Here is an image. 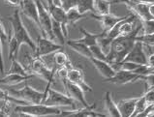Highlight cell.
I'll return each mask as SVG.
<instances>
[{
    "mask_svg": "<svg viewBox=\"0 0 154 117\" xmlns=\"http://www.w3.org/2000/svg\"><path fill=\"white\" fill-rule=\"evenodd\" d=\"M63 46L59 43H55L43 35H39L36 41V50L34 51V55L36 57H44L51 53H54L55 51L62 50Z\"/></svg>",
    "mask_w": 154,
    "mask_h": 117,
    "instance_id": "obj_7",
    "label": "cell"
},
{
    "mask_svg": "<svg viewBox=\"0 0 154 117\" xmlns=\"http://www.w3.org/2000/svg\"><path fill=\"white\" fill-rule=\"evenodd\" d=\"M54 65L58 68V67H67V68H71L73 67V65L69 59V56L67 53L64 52L62 50H57L54 54Z\"/></svg>",
    "mask_w": 154,
    "mask_h": 117,
    "instance_id": "obj_23",
    "label": "cell"
},
{
    "mask_svg": "<svg viewBox=\"0 0 154 117\" xmlns=\"http://www.w3.org/2000/svg\"><path fill=\"white\" fill-rule=\"evenodd\" d=\"M3 1H5V2H8V0H3Z\"/></svg>",
    "mask_w": 154,
    "mask_h": 117,
    "instance_id": "obj_44",
    "label": "cell"
},
{
    "mask_svg": "<svg viewBox=\"0 0 154 117\" xmlns=\"http://www.w3.org/2000/svg\"><path fill=\"white\" fill-rule=\"evenodd\" d=\"M146 65L152 70L154 68V52H151L146 58Z\"/></svg>",
    "mask_w": 154,
    "mask_h": 117,
    "instance_id": "obj_38",
    "label": "cell"
},
{
    "mask_svg": "<svg viewBox=\"0 0 154 117\" xmlns=\"http://www.w3.org/2000/svg\"><path fill=\"white\" fill-rule=\"evenodd\" d=\"M148 105L144 99L143 95H142L140 97L138 98V101L136 103V106H135V110H134V113L132 115V117H139L143 112L146 111L147 108H148Z\"/></svg>",
    "mask_w": 154,
    "mask_h": 117,
    "instance_id": "obj_29",
    "label": "cell"
},
{
    "mask_svg": "<svg viewBox=\"0 0 154 117\" xmlns=\"http://www.w3.org/2000/svg\"><path fill=\"white\" fill-rule=\"evenodd\" d=\"M52 21V34H54V39H57V41L60 45L64 46L66 44V40H67V38L65 37L64 33H63V29H62V26H61V24L59 22H57V21L51 20Z\"/></svg>",
    "mask_w": 154,
    "mask_h": 117,
    "instance_id": "obj_27",
    "label": "cell"
},
{
    "mask_svg": "<svg viewBox=\"0 0 154 117\" xmlns=\"http://www.w3.org/2000/svg\"><path fill=\"white\" fill-rule=\"evenodd\" d=\"M20 14L25 16L26 18L31 20L40 29V22H39V15L38 8L35 0H23L21 5L20 7Z\"/></svg>",
    "mask_w": 154,
    "mask_h": 117,
    "instance_id": "obj_14",
    "label": "cell"
},
{
    "mask_svg": "<svg viewBox=\"0 0 154 117\" xmlns=\"http://www.w3.org/2000/svg\"><path fill=\"white\" fill-rule=\"evenodd\" d=\"M136 41L140 42L143 46H154V33L153 34H138L136 36Z\"/></svg>",
    "mask_w": 154,
    "mask_h": 117,
    "instance_id": "obj_31",
    "label": "cell"
},
{
    "mask_svg": "<svg viewBox=\"0 0 154 117\" xmlns=\"http://www.w3.org/2000/svg\"><path fill=\"white\" fill-rule=\"evenodd\" d=\"M67 80L75 83L85 91V92H92L91 86L86 83L85 79V72H83L82 68L81 67H71L68 70L67 73Z\"/></svg>",
    "mask_w": 154,
    "mask_h": 117,
    "instance_id": "obj_11",
    "label": "cell"
},
{
    "mask_svg": "<svg viewBox=\"0 0 154 117\" xmlns=\"http://www.w3.org/2000/svg\"><path fill=\"white\" fill-rule=\"evenodd\" d=\"M140 29L142 25H140L130 35L118 36L114 39L109 46V52L106 55V61H108L111 65L122 62L136 43V36L139 34Z\"/></svg>",
    "mask_w": 154,
    "mask_h": 117,
    "instance_id": "obj_1",
    "label": "cell"
},
{
    "mask_svg": "<svg viewBox=\"0 0 154 117\" xmlns=\"http://www.w3.org/2000/svg\"><path fill=\"white\" fill-rule=\"evenodd\" d=\"M9 21L11 23L12 29L11 31L14 34V36L17 38V40L19 41L20 44L26 45L28 46L31 50L35 51L36 50V42H34L32 40L31 36L29 35V33L27 31V29L24 26V24L23 22V20H21V14L20 9H17L11 16H9Z\"/></svg>",
    "mask_w": 154,
    "mask_h": 117,
    "instance_id": "obj_2",
    "label": "cell"
},
{
    "mask_svg": "<svg viewBox=\"0 0 154 117\" xmlns=\"http://www.w3.org/2000/svg\"><path fill=\"white\" fill-rule=\"evenodd\" d=\"M0 38H1V40H2L3 43L8 42L9 34L6 31V28H5V26H4L1 19H0Z\"/></svg>",
    "mask_w": 154,
    "mask_h": 117,
    "instance_id": "obj_37",
    "label": "cell"
},
{
    "mask_svg": "<svg viewBox=\"0 0 154 117\" xmlns=\"http://www.w3.org/2000/svg\"><path fill=\"white\" fill-rule=\"evenodd\" d=\"M5 74V62L3 57V42L0 38V75Z\"/></svg>",
    "mask_w": 154,
    "mask_h": 117,
    "instance_id": "obj_36",
    "label": "cell"
},
{
    "mask_svg": "<svg viewBox=\"0 0 154 117\" xmlns=\"http://www.w3.org/2000/svg\"><path fill=\"white\" fill-rule=\"evenodd\" d=\"M152 112H154V105H152L151 106H149L147 110L144 111V112H143V113L140 114L139 117H146V116H148L150 113H152Z\"/></svg>",
    "mask_w": 154,
    "mask_h": 117,
    "instance_id": "obj_40",
    "label": "cell"
},
{
    "mask_svg": "<svg viewBox=\"0 0 154 117\" xmlns=\"http://www.w3.org/2000/svg\"><path fill=\"white\" fill-rule=\"evenodd\" d=\"M148 10H149V14H150L151 18L154 20V3H151L148 5Z\"/></svg>",
    "mask_w": 154,
    "mask_h": 117,
    "instance_id": "obj_41",
    "label": "cell"
},
{
    "mask_svg": "<svg viewBox=\"0 0 154 117\" xmlns=\"http://www.w3.org/2000/svg\"><path fill=\"white\" fill-rule=\"evenodd\" d=\"M112 1L111 0H94V14L99 16L108 15L111 13V5Z\"/></svg>",
    "mask_w": 154,
    "mask_h": 117,
    "instance_id": "obj_24",
    "label": "cell"
},
{
    "mask_svg": "<svg viewBox=\"0 0 154 117\" xmlns=\"http://www.w3.org/2000/svg\"><path fill=\"white\" fill-rule=\"evenodd\" d=\"M147 56L144 51V46L140 42L136 41L132 50L126 55L123 61H130L133 63H137L140 65H146Z\"/></svg>",
    "mask_w": 154,
    "mask_h": 117,
    "instance_id": "obj_12",
    "label": "cell"
},
{
    "mask_svg": "<svg viewBox=\"0 0 154 117\" xmlns=\"http://www.w3.org/2000/svg\"><path fill=\"white\" fill-rule=\"evenodd\" d=\"M43 104L48 106H54L59 107H70L71 110H77L79 108V104L77 101H75L67 94L59 92L54 88H49L47 92V96Z\"/></svg>",
    "mask_w": 154,
    "mask_h": 117,
    "instance_id": "obj_4",
    "label": "cell"
},
{
    "mask_svg": "<svg viewBox=\"0 0 154 117\" xmlns=\"http://www.w3.org/2000/svg\"><path fill=\"white\" fill-rule=\"evenodd\" d=\"M8 46H9V59L14 60L17 58V55L20 52V49L21 45L17 40V38L14 36V34L10 31L9 33V38H8Z\"/></svg>",
    "mask_w": 154,
    "mask_h": 117,
    "instance_id": "obj_21",
    "label": "cell"
},
{
    "mask_svg": "<svg viewBox=\"0 0 154 117\" xmlns=\"http://www.w3.org/2000/svg\"><path fill=\"white\" fill-rule=\"evenodd\" d=\"M7 91L12 96L23 100L28 104H43L46 99L45 90H37L28 84H25L20 89H8Z\"/></svg>",
    "mask_w": 154,
    "mask_h": 117,
    "instance_id": "obj_5",
    "label": "cell"
},
{
    "mask_svg": "<svg viewBox=\"0 0 154 117\" xmlns=\"http://www.w3.org/2000/svg\"><path fill=\"white\" fill-rule=\"evenodd\" d=\"M34 76L35 75H33V74L29 76H21L17 75V74H5L2 77H0V84L14 86L27 81L28 80H31Z\"/></svg>",
    "mask_w": 154,
    "mask_h": 117,
    "instance_id": "obj_18",
    "label": "cell"
},
{
    "mask_svg": "<svg viewBox=\"0 0 154 117\" xmlns=\"http://www.w3.org/2000/svg\"><path fill=\"white\" fill-rule=\"evenodd\" d=\"M142 23V29L143 30V34H153L154 33V20H140Z\"/></svg>",
    "mask_w": 154,
    "mask_h": 117,
    "instance_id": "obj_33",
    "label": "cell"
},
{
    "mask_svg": "<svg viewBox=\"0 0 154 117\" xmlns=\"http://www.w3.org/2000/svg\"><path fill=\"white\" fill-rule=\"evenodd\" d=\"M67 12V19H68V24H71L76 26V24L78 21H80L82 19H86L88 18L87 14H82V13L79 11L76 7L71 8L69 9Z\"/></svg>",
    "mask_w": 154,
    "mask_h": 117,
    "instance_id": "obj_26",
    "label": "cell"
},
{
    "mask_svg": "<svg viewBox=\"0 0 154 117\" xmlns=\"http://www.w3.org/2000/svg\"><path fill=\"white\" fill-rule=\"evenodd\" d=\"M140 76L134 72L125 71V70H118L116 74L109 79L104 80V82H109V83L117 84V85H124L131 82H136L140 80Z\"/></svg>",
    "mask_w": 154,
    "mask_h": 117,
    "instance_id": "obj_10",
    "label": "cell"
},
{
    "mask_svg": "<svg viewBox=\"0 0 154 117\" xmlns=\"http://www.w3.org/2000/svg\"><path fill=\"white\" fill-rule=\"evenodd\" d=\"M0 101H10L15 103L16 105H26V104H28L25 101H23V100H20L19 98L12 96V95L9 94L7 90H3L1 88H0Z\"/></svg>",
    "mask_w": 154,
    "mask_h": 117,
    "instance_id": "obj_30",
    "label": "cell"
},
{
    "mask_svg": "<svg viewBox=\"0 0 154 117\" xmlns=\"http://www.w3.org/2000/svg\"><path fill=\"white\" fill-rule=\"evenodd\" d=\"M48 1V11H49L51 20H54L61 24L63 29V33L65 37H68V19H67V12L58 4L54 2V0H47Z\"/></svg>",
    "mask_w": 154,
    "mask_h": 117,
    "instance_id": "obj_8",
    "label": "cell"
},
{
    "mask_svg": "<svg viewBox=\"0 0 154 117\" xmlns=\"http://www.w3.org/2000/svg\"><path fill=\"white\" fill-rule=\"evenodd\" d=\"M8 114L6 113L5 111H4L2 108H0V117H7Z\"/></svg>",
    "mask_w": 154,
    "mask_h": 117,
    "instance_id": "obj_42",
    "label": "cell"
},
{
    "mask_svg": "<svg viewBox=\"0 0 154 117\" xmlns=\"http://www.w3.org/2000/svg\"><path fill=\"white\" fill-rule=\"evenodd\" d=\"M92 57L97 58V59H101V60H106V53L104 52V50L101 49V46H99V44H96L89 46Z\"/></svg>",
    "mask_w": 154,
    "mask_h": 117,
    "instance_id": "obj_32",
    "label": "cell"
},
{
    "mask_svg": "<svg viewBox=\"0 0 154 117\" xmlns=\"http://www.w3.org/2000/svg\"><path fill=\"white\" fill-rule=\"evenodd\" d=\"M143 97L146 99L148 106L154 105V86L150 88H146V91L143 94Z\"/></svg>",
    "mask_w": 154,
    "mask_h": 117,
    "instance_id": "obj_34",
    "label": "cell"
},
{
    "mask_svg": "<svg viewBox=\"0 0 154 117\" xmlns=\"http://www.w3.org/2000/svg\"><path fill=\"white\" fill-rule=\"evenodd\" d=\"M127 8L131 11L132 14H134L140 20H151V16L149 14L148 5L146 3H127L125 4Z\"/></svg>",
    "mask_w": 154,
    "mask_h": 117,
    "instance_id": "obj_16",
    "label": "cell"
},
{
    "mask_svg": "<svg viewBox=\"0 0 154 117\" xmlns=\"http://www.w3.org/2000/svg\"><path fill=\"white\" fill-rule=\"evenodd\" d=\"M38 8L39 22H40V31L43 36L54 40V36L52 34V21L48 8L45 6L43 0H35Z\"/></svg>",
    "mask_w": 154,
    "mask_h": 117,
    "instance_id": "obj_6",
    "label": "cell"
},
{
    "mask_svg": "<svg viewBox=\"0 0 154 117\" xmlns=\"http://www.w3.org/2000/svg\"><path fill=\"white\" fill-rule=\"evenodd\" d=\"M5 74H17V75H21V76L32 75V73H30V71L28 70V68L23 67V65L21 64L20 62L17 61V59L12 60L11 67L9 68V70ZM5 74H4V75H5ZM33 75H34V74H33Z\"/></svg>",
    "mask_w": 154,
    "mask_h": 117,
    "instance_id": "obj_25",
    "label": "cell"
},
{
    "mask_svg": "<svg viewBox=\"0 0 154 117\" xmlns=\"http://www.w3.org/2000/svg\"><path fill=\"white\" fill-rule=\"evenodd\" d=\"M148 116H150V117H154V112H152V113H150Z\"/></svg>",
    "mask_w": 154,
    "mask_h": 117,
    "instance_id": "obj_43",
    "label": "cell"
},
{
    "mask_svg": "<svg viewBox=\"0 0 154 117\" xmlns=\"http://www.w3.org/2000/svg\"><path fill=\"white\" fill-rule=\"evenodd\" d=\"M66 45H67L72 50H74L75 52L81 54L83 57H85L87 59L92 57L89 46L82 44V43L76 41V39H69V40H66Z\"/></svg>",
    "mask_w": 154,
    "mask_h": 117,
    "instance_id": "obj_19",
    "label": "cell"
},
{
    "mask_svg": "<svg viewBox=\"0 0 154 117\" xmlns=\"http://www.w3.org/2000/svg\"><path fill=\"white\" fill-rule=\"evenodd\" d=\"M130 14H131V13H130ZM130 14L126 15L124 16H117L116 15L112 14V13H109V14L104 15V16H99V15H96V14H92L90 16L99 21L101 27H102V31L103 32H108L109 30H111L116 23H118L122 20L128 18V16H130Z\"/></svg>",
    "mask_w": 154,
    "mask_h": 117,
    "instance_id": "obj_13",
    "label": "cell"
},
{
    "mask_svg": "<svg viewBox=\"0 0 154 117\" xmlns=\"http://www.w3.org/2000/svg\"><path fill=\"white\" fill-rule=\"evenodd\" d=\"M64 88L66 90V94L69 95L70 97L73 98L75 101H77L81 106H82L83 107H87L90 106L92 104H89L86 101L85 99V91L83 90L81 86H79L75 83H72V82L68 81L67 80H62Z\"/></svg>",
    "mask_w": 154,
    "mask_h": 117,
    "instance_id": "obj_9",
    "label": "cell"
},
{
    "mask_svg": "<svg viewBox=\"0 0 154 117\" xmlns=\"http://www.w3.org/2000/svg\"><path fill=\"white\" fill-rule=\"evenodd\" d=\"M88 60L93 64L95 69L98 71L100 76H102L104 80L109 79V77H112L114 74H116V70H114L112 65L108 61H106V60H101V59H97L94 57H90Z\"/></svg>",
    "mask_w": 154,
    "mask_h": 117,
    "instance_id": "obj_15",
    "label": "cell"
},
{
    "mask_svg": "<svg viewBox=\"0 0 154 117\" xmlns=\"http://www.w3.org/2000/svg\"><path fill=\"white\" fill-rule=\"evenodd\" d=\"M139 97H132L120 100L117 104V107L120 111L121 117H132L135 110L136 103Z\"/></svg>",
    "mask_w": 154,
    "mask_h": 117,
    "instance_id": "obj_17",
    "label": "cell"
},
{
    "mask_svg": "<svg viewBox=\"0 0 154 117\" xmlns=\"http://www.w3.org/2000/svg\"><path fill=\"white\" fill-rule=\"evenodd\" d=\"M21 2H23V0H8V4L9 5H11L13 7H16V8H20V5H21Z\"/></svg>",
    "mask_w": 154,
    "mask_h": 117,
    "instance_id": "obj_39",
    "label": "cell"
},
{
    "mask_svg": "<svg viewBox=\"0 0 154 117\" xmlns=\"http://www.w3.org/2000/svg\"><path fill=\"white\" fill-rule=\"evenodd\" d=\"M61 110L59 106H48L45 104H26V105H17L13 112H25L31 117L42 116H60Z\"/></svg>",
    "mask_w": 154,
    "mask_h": 117,
    "instance_id": "obj_3",
    "label": "cell"
},
{
    "mask_svg": "<svg viewBox=\"0 0 154 117\" xmlns=\"http://www.w3.org/2000/svg\"><path fill=\"white\" fill-rule=\"evenodd\" d=\"M76 8L82 14H87L89 12L95 13L94 0H79Z\"/></svg>",
    "mask_w": 154,
    "mask_h": 117,
    "instance_id": "obj_28",
    "label": "cell"
},
{
    "mask_svg": "<svg viewBox=\"0 0 154 117\" xmlns=\"http://www.w3.org/2000/svg\"><path fill=\"white\" fill-rule=\"evenodd\" d=\"M146 82V88H150L154 86V73L147 74V75L144 76H140V80Z\"/></svg>",
    "mask_w": 154,
    "mask_h": 117,
    "instance_id": "obj_35",
    "label": "cell"
},
{
    "mask_svg": "<svg viewBox=\"0 0 154 117\" xmlns=\"http://www.w3.org/2000/svg\"><path fill=\"white\" fill-rule=\"evenodd\" d=\"M104 103H105L106 111L108 112V116L121 117L120 111L117 107V104L113 101V98H112V95L111 91H107V92L105 93Z\"/></svg>",
    "mask_w": 154,
    "mask_h": 117,
    "instance_id": "obj_20",
    "label": "cell"
},
{
    "mask_svg": "<svg viewBox=\"0 0 154 117\" xmlns=\"http://www.w3.org/2000/svg\"><path fill=\"white\" fill-rule=\"evenodd\" d=\"M80 32L82 34V37L80 39H76V41L82 43V44L86 45L87 46H91L93 45L98 44V39L101 35V33L98 34H93L91 32H88L87 30L83 29L82 27H80Z\"/></svg>",
    "mask_w": 154,
    "mask_h": 117,
    "instance_id": "obj_22",
    "label": "cell"
}]
</instances>
